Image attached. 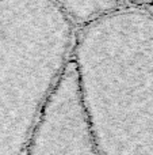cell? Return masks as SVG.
Here are the masks:
<instances>
[{"instance_id": "277c9868", "label": "cell", "mask_w": 153, "mask_h": 155, "mask_svg": "<svg viewBox=\"0 0 153 155\" xmlns=\"http://www.w3.org/2000/svg\"><path fill=\"white\" fill-rule=\"evenodd\" d=\"M127 4L138 7H153V0H127Z\"/></svg>"}, {"instance_id": "3957f363", "label": "cell", "mask_w": 153, "mask_h": 155, "mask_svg": "<svg viewBox=\"0 0 153 155\" xmlns=\"http://www.w3.org/2000/svg\"><path fill=\"white\" fill-rule=\"evenodd\" d=\"M77 29L94 23L127 5V0H53Z\"/></svg>"}, {"instance_id": "7a4b0ae2", "label": "cell", "mask_w": 153, "mask_h": 155, "mask_svg": "<svg viewBox=\"0 0 153 155\" xmlns=\"http://www.w3.org/2000/svg\"><path fill=\"white\" fill-rule=\"evenodd\" d=\"M76 34L53 0H0V151L29 146L73 59Z\"/></svg>"}, {"instance_id": "6da1fadb", "label": "cell", "mask_w": 153, "mask_h": 155, "mask_svg": "<svg viewBox=\"0 0 153 155\" xmlns=\"http://www.w3.org/2000/svg\"><path fill=\"white\" fill-rule=\"evenodd\" d=\"M72 60L98 147L153 155V14L127 4L77 29Z\"/></svg>"}, {"instance_id": "5b68a950", "label": "cell", "mask_w": 153, "mask_h": 155, "mask_svg": "<svg viewBox=\"0 0 153 155\" xmlns=\"http://www.w3.org/2000/svg\"><path fill=\"white\" fill-rule=\"evenodd\" d=\"M142 8H146V10H149V11H151V12L153 14V7H142Z\"/></svg>"}]
</instances>
